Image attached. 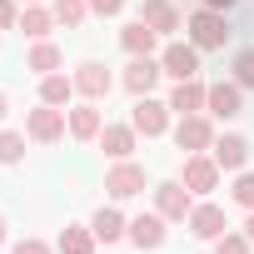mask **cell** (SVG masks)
Instances as JSON below:
<instances>
[{
	"label": "cell",
	"instance_id": "cell-30",
	"mask_svg": "<svg viewBox=\"0 0 254 254\" xmlns=\"http://www.w3.org/2000/svg\"><path fill=\"white\" fill-rule=\"evenodd\" d=\"M20 25V10H15V0H0V30H15Z\"/></svg>",
	"mask_w": 254,
	"mask_h": 254
},
{
	"label": "cell",
	"instance_id": "cell-20",
	"mask_svg": "<svg viewBox=\"0 0 254 254\" xmlns=\"http://www.w3.org/2000/svg\"><path fill=\"white\" fill-rule=\"evenodd\" d=\"M155 40H160V35H155L145 20H130V25L120 30V45L130 50V55H155Z\"/></svg>",
	"mask_w": 254,
	"mask_h": 254
},
{
	"label": "cell",
	"instance_id": "cell-34",
	"mask_svg": "<svg viewBox=\"0 0 254 254\" xmlns=\"http://www.w3.org/2000/svg\"><path fill=\"white\" fill-rule=\"evenodd\" d=\"M5 115H10V95H5V90H0V120H5Z\"/></svg>",
	"mask_w": 254,
	"mask_h": 254
},
{
	"label": "cell",
	"instance_id": "cell-27",
	"mask_svg": "<svg viewBox=\"0 0 254 254\" xmlns=\"http://www.w3.org/2000/svg\"><path fill=\"white\" fill-rule=\"evenodd\" d=\"M234 85L239 90H254V45L234 55Z\"/></svg>",
	"mask_w": 254,
	"mask_h": 254
},
{
	"label": "cell",
	"instance_id": "cell-2",
	"mask_svg": "<svg viewBox=\"0 0 254 254\" xmlns=\"http://www.w3.org/2000/svg\"><path fill=\"white\" fill-rule=\"evenodd\" d=\"M65 130H70V120H65L60 105H40V110L25 115V135L35 145H55V140H65Z\"/></svg>",
	"mask_w": 254,
	"mask_h": 254
},
{
	"label": "cell",
	"instance_id": "cell-16",
	"mask_svg": "<svg viewBox=\"0 0 254 254\" xmlns=\"http://www.w3.org/2000/svg\"><path fill=\"white\" fill-rule=\"evenodd\" d=\"M135 125H105V130H100V150L110 155V160H130L135 155Z\"/></svg>",
	"mask_w": 254,
	"mask_h": 254
},
{
	"label": "cell",
	"instance_id": "cell-24",
	"mask_svg": "<svg viewBox=\"0 0 254 254\" xmlns=\"http://www.w3.org/2000/svg\"><path fill=\"white\" fill-rule=\"evenodd\" d=\"M50 25H55V10H45V5H25L20 30H25L30 40H45V35H50Z\"/></svg>",
	"mask_w": 254,
	"mask_h": 254
},
{
	"label": "cell",
	"instance_id": "cell-7",
	"mask_svg": "<svg viewBox=\"0 0 254 254\" xmlns=\"http://www.w3.org/2000/svg\"><path fill=\"white\" fill-rule=\"evenodd\" d=\"M219 165H214V155H185V190L190 194H209V190H219Z\"/></svg>",
	"mask_w": 254,
	"mask_h": 254
},
{
	"label": "cell",
	"instance_id": "cell-28",
	"mask_svg": "<svg viewBox=\"0 0 254 254\" xmlns=\"http://www.w3.org/2000/svg\"><path fill=\"white\" fill-rule=\"evenodd\" d=\"M229 194H234V204L254 209V175H249V170H239V180H234V190H229Z\"/></svg>",
	"mask_w": 254,
	"mask_h": 254
},
{
	"label": "cell",
	"instance_id": "cell-8",
	"mask_svg": "<svg viewBox=\"0 0 254 254\" xmlns=\"http://www.w3.org/2000/svg\"><path fill=\"white\" fill-rule=\"evenodd\" d=\"M160 75H165V65H160L155 55H135L130 65H125V90H130L135 100H140V95H155Z\"/></svg>",
	"mask_w": 254,
	"mask_h": 254
},
{
	"label": "cell",
	"instance_id": "cell-17",
	"mask_svg": "<svg viewBox=\"0 0 254 254\" xmlns=\"http://www.w3.org/2000/svg\"><path fill=\"white\" fill-rule=\"evenodd\" d=\"M90 229H95V239H100V244H120L125 234H130L125 214H120V209H110V204H100V209L90 214Z\"/></svg>",
	"mask_w": 254,
	"mask_h": 254
},
{
	"label": "cell",
	"instance_id": "cell-4",
	"mask_svg": "<svg viewBox=\"0 0 254 254\" xmlns=\"http://www.w3.org/2000/svg\"><path fill=\"white\" fill-rule=\"evenodd\" d=\"M175 145H180L185 155H204V150L214 145V125H209L204 115H180V125H175Z\"/></svg>",
	"mask_w": 254,
	"mask_h": 254
},
{
	"label": "cell",
	"instance_id": "cell-3",
	"mask_svg": "<svg viewBox=\"0 0 254 254\" xmlns=\"http://www.w3.org/2000/svg\"><path fill=\"white\" fill-rule=\"evenodd\" d=\"M155 209H160L165 219L185 224V219H190V209H194V194L185 190V180H165V185H155Z\"/></svg>",
	"mask_w": 254,
	"mask_h": 254
},
{
	"label": "cell",
	"instance_id": "cell-33",
	"mask_svg": "<svg viewBox=\"0 0 254 254\" xmlns=\"http://www.w3.org/2000/svg\"><path fill=\"white\" fill-rule=\"evenodd\" d=\"M234 5H239V0H204V10H219V15H229Z\"/></svg>",
	"mask_w": 254,
	"mask_h": 254
},
{
	"label": "cell",
	"instance_id": "cell-25",
	"mask_svg": "<svg viewBox=\"0 0 254 254\" xmlns=\"http://www.w3.org/2000/svg\"><path fill=\"white\" fill-rule=\"evenodd\" d=\"M50 10H55V20L60 25H85V15H90V0H50Z\"/></svg>",
	"mask_w": 254,
	"mask_h": 254
},
{
	"label": "cell",
	"instance_id": "cell-12",
	"mask_svg": "<svg viewBox=\"0 0 254 254\" xmlns=\"http://www.w3.org/2000/svg\"><path fill=\"white\" fill-rule=\"evenodd\" d=\"M70 80H75V95H85V100H105V95H110V85H115V80H110V70H105L100 60H85Z\"/></svg>",
	"mask_w": 254,
	"mask_h": 254
},
{
	"label": "cell",
	"instance_id": "cell-14",
	"mask_svg": "<svg viewBox=\"0 0 254 254\" xmlns=\"http://www.w3.org/2000/svg\"><path fill=\"white\" fill-rule=\"evenodd\" d=\"M209 155H214L219 170H244V165H249V140H244V135H214Z\"/></svg>",
	"mask_w": 254,
	"mask_h": 254
},
{
	"label": "cell",
	"instance_id": "cell-10",
	"mask_svg": "<svg viewBox=\"0 0 254 254\" xmlns=\"http://www.w3.org/2000/svg\"><path fill=\"white\" fill-rule=\"evenodd\" d=\"M204 110H209L214 120H234V115L244 110V90H239L234 80H219V85H209V95H204Z\"/></svg>",
	"mask_w": 254,
	"mask_h": 254
},
{
	"label": "cell",
	"instance_id": "cell-1",
	"mask_svg": "<svg viewBox=\"0 0 254 254\" xmlns=\"http://www.w3.org/2000/svg\"><path fill=\"white\" fill-rule=\"evenodd\" d=\"M185 35H190V45H199V50H224L229 20H224L219 10H194V15L185 20Z\"/></svg>",
	"mask_w": 254,
	"mask_h": 254
},
{
	"label": "cell",
	"instance_id": "cell-35",
	"mask_svg": "<svg viewBox=\"0 0 254 254\" xmlns=\"http://www.w3.org/2000/svg\"><path fill=\"white\" fill-rule=\"evenodd\" d=\"M244 234H249V244H254V209H249V219H244Z\"/></svg>",
	"mask_w": 254,
	"mask_h": 254
},
{
	"label": "cell",
	"instance_id": "cell-36",
	"mask_svg": "<svg viewBox=\"0 0 254 254\" xmlns=\"http://www.w3.org/2000/svg\"><path fill=\"white\" fill-rule=\"evenodd\" d=\"M0 244H5V214H0Z\"/></svg>",
	"mask_w": 254,
	"mask_h": 254
},
{
	"label": "cell",
	"instance_id": "cell-22",
	"mask_svg": "<svg viewBox=\"0 0 254 254\" xmlns=\"http://www.w3.org/2000/svg\"><path fill=\"white\" fill-rule=\"evenodd\" d=\"M70 95H75V80L70 75H40V105H70Z\"/></svg>",
	"mask_w": 254,
	"mask_h": 254
},
{
	"label": "cell",
	"instance_id": "cell-23",
	"mask_svg": "<svg viewBox=\"0 0 254 254\" xmlns=\"http://www.w3.org/2000/svg\"><path fill=\"white\" fill-rule=\"evenodd\" d=\"M100 239H95V229L90 224H65V234H60V254H90Z\"/></svg>",
	"mask_w": 254,
	"mask_h": 254
},
{
	"label": "cell",
	"instance_id": "cell-29",
	"mask_svg": "<svg viewBox=\"0 0 254 254\" xmlns=\"http://www.w3.org/2000/svg\"><path fill=\"white\" fill-rule=\"evenodd\" d=\"M214 254H249V234H229V229H224V234L214 239Z\"/></svg>",
	"mask_w": 254,
	"mask_h": 254
},
{
	"label": "cell",
	"instance_id": "cell-15",
	"mask_svg": "<svg viewBox=\"0 0 254 254\" xmlns=\"http://www.w3.org/2000/svg\"><path fill=\"white\" fill-rule=\"evenodd\" d=\"M204 95H209V85H199V75H194V80H175L170 110H175V115H199V110H204Z\"/></svg>",
	"mask_w": 254,
	"mask_h": 254
},
{
	"label": "cell",
	"instance_id": "cell-21",
	"mask_svg": "<svg viewBox=\"0 0 254 254\" xmlns=\"http://www.w3.org/2000/svg\"><path fill=\"white\" fill-rule=\"evenodd\" d=\"M65 65V55H60V45H50V40H35V50H30V60H25V70H35V75H55Z\"/></svg>",
	"mask_w": 254,
	"mask_h": 254
},
{
	"label": "cell",
	"instance_id": "cell-26",
	"mask_svg": "<svg viewBox=\"0 0 254 254\" xmlns=\"http://www.w3.org/2000/svg\"><path fill=\"white\" fill-rule=\"evenodd\" d=\"M25 140L30 135H20V130H0V165H20L25 160Z\"/></svg>",
	"mask_w": 254,
	"mask_h": 254
},
{
	"label": "cell",
	"instance_id": "cell-11",
	"mask_svg": "<svg viewBox=\"0 0 254 254\" xmlns=\"http://www.w3.org/2000/svg\"><path fill=\"white\" fill-rule=\"evenodd\" d=\"M165 224H170V219H165L160 209H155V214H135L125 239H130L135 249H160V244H165Z\"/></svg>",
	"mask_w": 254,
	"mask_h": 254
},
{
	"label": "cell",
	"instance_id": "cell-18",
	"mask_svg": "<svg viewBox=\"0 0 254 254\" xmlns=\"http://www.w3.org/2000/svg\"><path fill=\"white\" fill-rule=\"evenodd\" d=\"M140 20H145L155 35H175V30H180V10L170 5V0H145V5H140Z\"/></svg>",
	"mask_w": 254,
	"mask_h": 254
},
{
	"label": "cell",
	"instance_id": "cell-37",
	"mask_svg": "<svg viewBox=\"0 0 254 254\" xmlns=\"http://www.w3.org/2000/svg\"><path fill=\"white\" fill-rule=\"evenodd\" d=\"M20 5H45V0H20Z\"/></svg>",
	"mask_w": 254,
	"mask_h": 254
},
{
	"label": "cell",
	"instance_id": "cell-13",
	"mask_svg": "<svg viewBox=\"0 0 254 254\" xmlns=\"http://www.w3.org/2000/svg\"><path fill=\"white\" fill-rule=\"evenodd\" d=\"M185 224H190V234H194V239H204V244H214V239H219V234L229 229V224H224V209H219V204H194Z\"/></svg>",
	"mask_w": 254,
	"mask_h": 254
},
{
	"label": "cell",
	"instance_id": "cell-31",
	"mask_svg": "<svg viewBox=\"0 0 254 254\" xmlns=\"http://www.w3.org/2000/svg\"><path fill=\"white\" fill-rule=\"evenodd\" d=\"M10 254H50V244H45V239H20Z\"/></svg>",
	"mask_w": 254,
	"mask_h": 254
},
{
	"label": "cell",
	"instance_id": "cell-32",
	"mask_svg": "<svg viewBox=\"0 0 254 254\" xmlns=\"http://www.w3.org/2000/svg\"><path fill=\"white\" fill-rule=\"evenodd\" d=\"M90 10H95V15H120L125 0H90Z\"/></svg>",
	"mask_w": 254,
	"mask_h": 254
},
{
	"label": "cell",
	"instance_id": "cell-6",
	"mask_svg": "<svg viewBox=\"0 0 254 254\" xmlns=\"http://www.w3.org/2000/svg\"><path fill=\"white\" fill-rule=\"evenodd\" d=\"M160 65H165L170 80H194V75H199V45H190V40H170L165 55H160Z\"/></svg>",
	"mask_w": 254,
	"mask_h": 254
},
{
	"label": "cell",
	"instance_id": "cell-5",
	"mask_svg": "<svg viewBox=\"0 0 254 254\" xmlns=\"http://www.w3.org/2000/svg\"><path fill=\"white\" fill-rule=\"evenodd\" d=\"M130 125H135L145 140H155V135H165V130H170V105H160L155 95H140V100H135V110H130Z\"/></svg>",
	"mask_w": 254,
	"mask_h": 254
},
{
	"label": "cell",
	"instance_id": "cell-19",
	"mask_svg": "<svg viewBox=\"0 0 254 254\" xmlns=\"http://www.w3.org/2000/svg\"><path fill=\"white\" fill-rule=\"evenodd\" d=\"M100 130H105V120H100L95 100H85V105L70 110V135H75V140H100Z\"/></svg>",
	"mask_w": 254,
	"mask_h": 254
},
{
	"label": "cell",
	"instance_id": "cell-9",
	"mask_svg": "<svg viewBox=\"0 0 254 254\" xmlns=\"http://www.w3.org/2000/svg\"><path fill=\"white\" fill-rule=\"evenodd\" d=\"M105 190H110V199H130V194H140V190H145V165H135V160H115V170L105 175Z\"/></svg>",
	"mask_w": 254,
	"mask_h": 254
}]
</instances>
